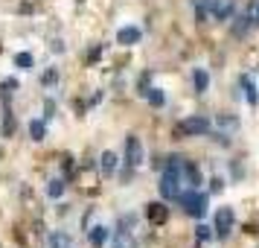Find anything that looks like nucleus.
<instances>
[{
    "mask_svg": "<svg viewBox=\"0 0 259 248\" xmlns=\"http://www.w3.org/2000/svg\"><path fill=\"white\" fill-rule=\"evenodd\" d=\"M210 129H212L210 117H204V114H192V117L181 120L175 131L181 134V137H201V134H210Z\"/></svg>",
    "mask_w": 259,
    "mask_h": 248,
    "instance_id": "obj_1",
    "label": "nucleus"
},
{
    "mask_svg": "<svg viewBox=\"0 0 259 248\" xmlns=\"http://www.w3.org/2000/svg\"><path fill=\"white\" fill-rule=\"evenodd\" d=\"M160 196H163L166 201H175L181 193H184V181H181V169H169L166 166L163 175H160Z\"/></svg>",
    "mask_w": 259,
    "mask_h": 248,
    "instance_id": "obj_2",
    "label": "nucleus"
},
{
    "mask_svg": "<svg viewBox=\"0 0 259 248\" xmlns=\"http://www.w3.org/2000/svg\"><path fill=\"white\" fill-rule=\"evenodd\" d=\"M178 201L184 204V213H187V216L201 219V216L207 213V196H204V193H198V190H187V193H181V196H178Z\"/></svg>",
    "mask_w": 259,
    "mask_h": 248,
    "instance_id": "obj_3",
    "label": "nucleus"
},
{
    "mask_svg": "<svg viewBox=\"0 0 259 248\" xmlns=\"http://www.w3.org/2000/svg\"><path fill=\"white\" fill-rule=\"evenodd\" d=\"M233 228H236V213H233V207H219L215 219H212V234L219 236V239H227V236L233 234Z\"/></svg>",
    "mask_w": 259,
    "mask_h": 248,
    "instance_id": "obj_4",
    "label": "nucleus"
},
{
    "mask_svg": "<svg viewBox=\"0 0 259 248\" xmlns=\"http://www.w3.org/2000/svg\"><path fill=\"white\" fill-rule=\"evenodd\" d=\"M207 12L215 21H230L236 15V6H233V0H207Z\"/></svg>",
    "mask_w": 259,
    "mask_h": 248,
    "instance_id": "obj_5",
    "label": "nucleus"
},
{
    "mask_svg": "<svg viewBox=\"0 0 259 248\" xmlns=\"http://www.w3.org/2000/svg\"><path fill=\"white\" fill-rule=\"evenodd\" d=\"M181 181H184V187L198 190L201 187V169H198V164L184 161V166H181Z\"/></svg>",
    "mask_w": 259,
    "mask_h": 248,
    "instance_id": "obj_6",
    "label": "nucleus"
},
{
    "mask_svg": "<svg viewBox=\"0 0 259 248\" xmlns=\"http://www.w3.org/2000/svg\"><path fill=\"white\" fill-rule=\"evenodd\" d=\"M125 164L128 166L143 164V143H140V137H134V134L125 140Z\"/></svg>",
    "mask_w": 259,
    "mask_h": 248,
    "instance_id": "obj_7",
    "label": "nucleus"
},
{
    "mask_svg": "<svg viewBox=\"0 0 259 248\" xmlns=\"http://www.w3.org/2000/svg\"><path fill=\"white\" fill-rule=\"evenodd\" d=\"M146 219L152 225H163L169 219V207H166L163 201H149L146 204Z\"/></svg>",
    "mask_w": 259,
    "mask_h": 248,
    "instance_id": "obj_8",
    "label": "nucleus"
},
{
    "mask_svg": "<svg viewBox=\"0 0 259 248\" xmlns=\"http://www.w3.org/2000/svg\"><path fill=\"white\" fill-rule=\"evenodd\" d=\"M140 26H122L117 32V44H122V47H131V44H140Z\"/></svg>",
    "mask_w": 259,
    "mask_h": 248,
    "instance_id": "obj_9",
    "label": "nucleus"
},
{
    "mask_svg": "<svg viewBox=\"0 0 259 248\" xmlns=\"http://www.w3.org/2000/svg\"><path fill=\"white\" fill-rule=\"evenodd\" d=\"M192 85H195V94H204L210 88V73L204 70V67H195L192 70Z\"/></svg>",
    "mask_w": 259,
    "mask_h": 248,
    "instance_id": "obj_10",
    "label": "nucleus"
},
{
    "mask_svg": "<svg viewBox=\"0 0 259 248\" xmlns=\"http://www.w3.org/2000/svg\"><path fill=\"white\" fill-rule=\"evenodd\" d=\"M239 85H242V91H245L247 102H250V105H256V102H259V88L253 85V79H250V76H242Z\"/></svg>",
    "mask_w": 259,
    "mask_h": 248,
    "instance_id": "obj_11",
    "label": "nucleus"
},
{
    "mask_svg": "<svg viewBox=\"0 0 259 248\" xmlns=\"http://www.w3.org/2000/svg\"><path fill=\"white\" fill-rule=\"evenodd\" d=\"M99 169H102V175H114V172H117V155L114 152H102V158H99Z\"/></svg>",
    "mask_w": 259,
    "mask_h": 248,
    "instance_id": "obj_12",
    "label": "nucleus"
},
{
    "mask_svg": "<svg viewBox=\"0 0 259 248\" xmlns=\"http://www.w3.org/2000/svg\"><path fill=\"white\" fill-rule=\"evenodd\" d=\"M88 239H91V245L94 248H102L108 242V228H102V225H96V228H91V234H88Z\"/></svg>",
    "mask_w": 259,
    "mask_h": 248,
    "instance_id": "obj_13",
    "label": "nucleus"
},
{
    "mask_svg": "<svg viewBox=\"0 0 259 248\" xmlns=\"http://www.w3.org/2000/svg\"><path fill=\"white\" fill-rule=\"evenodd\" d=\"M70 234L67 231H53L50 234V248H70Z\"/></svg>",
    "mask_w": 259,
    "mask_h": 248,
    "instance_id": "obj_14",
    "label": "nucleus"
},
{
    "mask_svg": "<svg viewBox=\"0 0 259 248\" xmlns=\"http://www.w3.org/2000/svg\"><path fill=\"white\" fill-rule=\"evenodd\" d=\"M143 96H146V99H149V105H154V108H160L166 102V94L160 91V88H149Z\"/></svg>",
    "mask_w": 259,
    "mask_h": 248,
    "instance_id": "obj_15",
    "label": "nucleus"
},
{
    "mask_svg": "<svg viewBox=\"0 0 259 248\" xmlns=\"http://www.w3.org/2000/svg\"><path fill=\"white\" fill-rule=\"evenodd\" d=\"M0 134H3V137H12L15 134V114L9 108L3 111V129H0Z\"/></svg>",
    "mask_w": 259,
    "mask_h": 248,
    "instance_id": "obj_16",
    "label": "nucleus"
},
{
    "mask_svg": "<svg viewBox=\"0 0 259 248\" xmlns=\"http://www.w3.org/2000/svg\"><path fill=\"white\" fill-rule=\"evenodd\" d=\"M47 196L50 199H61V196H64V181H61V178H53L47 184Z\"/></svg>",
    "mask_w": 259,
    "mask_h": 248,
    "instance_id": "obj_17",
    "label": "nucleus"
},
{
    "mask_svg": "<svg viewBox=\"0 0 259 248\" xmlns=\"http://www.w3.org/2000/svg\"><path fill=\"white\" fill-rule=\"evenodd\" d=\"M233 21H236V24H233V36H236V38L245 36L247 29H250V21H247V15H236Z\"/></svg>",
    "mask_w": 259,
    "mask_h": 248,
    "instance_id": "obj_18",
    "label": "nucleus"
},
{
    "mask_svg": "<svg viewBox=\"0 0 259 248\" xmlns=\"http://www.w3.org/2000/svg\"><path fill=\"white\" fill-rule=\"evenodd\" d=\"M29 134H32V140H44V134H47L44 120H32V123H29Z\"/></svg>",
    "mask_w": 259,
    "mask_h": 248,
    "instance_id": "obj_19",
    "label": "nucleus"
},
{
    "mask_svg": "<svg viewBox=\"0 0 259 248\" xmlns=\"http://www.w3.org/2000/svg\"><path fill=\"white\" fill-rule=\"evenodd\" d=\"M32 64H35L32 53H18V56H15V67H21V70H29Z\"/></svg>",
    "mask_w": 259,
    "mask_h": 248,
    "instance_id": "obj_20",
    "label": "nucleus"
},
{
    "mask_svg": "<svg viewBox=\"0 0 259 248\" xmlns=\"http://www.w3.org/2000/svg\"><path fill=\"white\" fill-rule=\"evenodd\" d=\"M114 248H134V239H131L128 231H119V234L114 236Z\"/></svg>",
    "mask_w": 259,
    "mask_h": 248,
    "instance_id": "obj_21",
    "label": "nucleus"
},
{
    "mask_svg": "<svg viewBox=\"0 0 259 248\" xmlns=\"http://www.w3.org/2000/svg\"><path fill=\"white\" fill-rule=\"evenodd\" d=\"M247 21H250V26H259V0L247 6Z\"/></svg>",
    "mask_w": 259,
    "mask_h": 248,
    "instance_id": "obj_22",
    "label": "nucleus"
},
{
    "mask_svg": "<svg viewBox=\"0 0 259 248\" xmlns=\"http://www.w3.org/2000/svg\"><path fill=\"white\" fill-rule=\"evenodd\" d=\"M56 82H59V73L53 70V67L41 73V85H44V88H47V85H56Z\"/></svg>",
    "mask_w": 259,
    "mask_h": 248,
    "instance_id": "obj_23",
    "label": "nucleus"
},
{
    "mask_svg": "<svg viewBox=\"0 0 259 248\" xmlns=\"http://www.w3.org/2000/svg\"><path fill=\"white\" fill-rule=\"evenodd\" d=\"M195 231H198V239H201V242H207V239H210V236H212V231H210V228H207V225H198Z\"/></svg>",
    "mask_w": 259,
    "mask_h": 248,
    "instance_id": "obj_24",
    "label": "nucleus"
},
{
    "mask_svg": "<svg viewBox=\"0 0 259 248\" xmlns=\"http://www.w3.org/2000/svg\"><path fill=\"white\" fill-rule=\"evenodd\" d=\"M222 187H224V181H222V178H212V181H210V190H212V193H219Z\"/></svg>",
    "mask_w": 259,
    "mask_h": 248,
    "instance_id": "obj_25",
    "label": "nucleus"
},
{
    "mask_svg": "<svg viewBox=\"0 0 259 248\" xmlns=\"http://www.w3.org/2000/svg\"><path fill=\"white\" fill-rule=\"evenodd\" d=\"M53 111H56V102H47V105H44V117H53Z\"/></svg>",
    "mask_w": 259,
    "mask_h": 248,
    "instance_id": "obj_26",
    "label": "nucleus"
},
{
    "mask_svg": "<svg viewBox=\"0 0 259 248\" xmlns=\"http://www.w3.org/2000/svg\"><path fill=\"white\" fill-rule=\"evenodd\" d=\"M99 56H102V47H94L91 53H88V59H91V61H94V59H99Z\"/></svg>",
    "mask_w": 259,
    "mask_h": 248,
    "instance_id": "obj_27",
    "label": "nucleus"
},
{
    "mask_svg": "<svg viewBox=\"0 0 259 248\" xmlns=\"http://www.w3.org/2000/svg\"><path fill=\"white\" fill-rule=\"evenodd\" d=\"M64 172H73V158H64Z\"/></svg>",
    "mask_w": 259,
    "mask_h": 248,
    "instance_id": "obj_28",
    "label": "nucleus"
}]
</instances>
